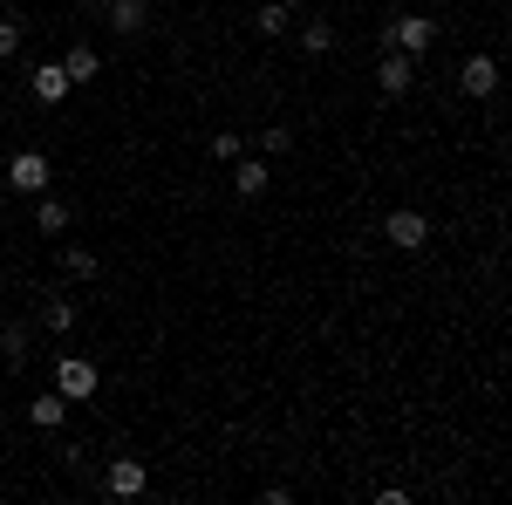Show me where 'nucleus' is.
<instances>
[{
  "instance_id": "9",
  "label": "nucleus",
  "mask_w": 512,
  "mask_h": 505,
  "mask_svg": "<svg viewBox=\"0 0 512 505\" xmlns=\"http://www.w3.org/2000/svg\"><path fill=\"white\" fill-rule=\"evenodd\" d=\"M267 185H274L267 157H246V151H239V157H233V192H239V198H260Z\"/></svg>"
},
{
  "instance_id": "13",
  "label": "nucleus",
  "mask_w": 512,
  "mask_h": 505,
  "mask_svg": "<svg viewBox=\"0 0 512 505\" xmlns=\"http://www.w3.org/2000/svg\"><path fill=\"white\" fill-rule=\"evenodd\" d=\"M28 342H35V328H28V321H0V362H7V369H21V362H28Z\"/></svg>"
},
{
  "instance_id": "4",
  "label": "nucleus",
  "mask_w": 512,
  "mask_h": 505,
  "mask_svg": "<svg viewBox=\"0 0 512 505\" xmlns=\"http://www.w3.org/2000/svg\"><path fill=\"white\" fill-rule=\"evenodd\" d=\"M144 485H151L144 458H110V471H103V492L110 499H144Z\"/></svg>"
},
{
  "instance_id": "11",
  "label": "nucleus",
  "mask_w": 512,
  "mask_h": 505,
  "mask_svg": "<svg viewBox=\"0 0 512 505\" xmlns=\"http://www.w3.org/2000/svg\"><path fill=\"white\" fill-rule=\"evenodd\" d=\"M28 424L35 430H62L69 424V396H62V389H41L35 403H28Z\"/></svg>"
},
{
  "instance_id": "21",
  "label": "nucleus",
  "mask_w": 512,
  "mask_h": 505,
  "mask_svg": "<svg viewBox=\"0 0 512 505\" xmlns=\"http://www.w3.org/2000/svg\"><path fill=\"white\" fill-rule=\"evenodd\" d=\"M239 151H246V137H239V130H212V157H226V164H233Z\"/></svg>"
},
{
  "instance_id": "10",
  "label": "nucleus",
  "mask_w": 512,
  "mask_h": 505,
  "mask_svg": "<svg viewBox=\"0 0 512 505\" xmlns=\"http://www.w3.org/2000/svg\"><path fill=\"white\" fill-rule=\"evenodd\" d=\"M96 7L110 14L117 35H144V28H151V7H144V0H96Z\"/></svg>"
},
{
  "instance_id": "2",
  "label": "nucleus",
  "mask_w": 512,
  "mask_h": 505,
  "mask_svg": "<svg viewBox=\"0 0 512 505\" xmlns=\"http://www.w3.org/2000/svg\"><path fill=\"white\" fill-rule=\"evenodd\" d=\"M383 239H390L396 253H417V246H424V239H431V219H424V212H417V205H396L390 219H383Z\"/></svg>"
},
{
  "instance_id": "14",
  "label": "nucleus",
  "mask_w": 512,
  "mask_h": 505,
  "mask_svg": "<svg viewBox=\"0 0 512 505\" xmlns=\"http://www.w3.org/2000/svg\"><path fill=\"white\" fill-rule=\"evenodd\" d=\"M35 233H48V239L69 233V205H62V198H48V192L35 198Z\"/></svg>"
},
{
  "instance_id": "6",
  "label": "nucleus",
  "mask_w": 512,
  "mask_h": 505,
  "mask_svg": "<svg viewBox=\"0 0 512 505\" xmlns=\"http://www.w3.org/2000/svg\"><path fill=\"white\" fill-rule=\"evenodd\" d=\"M458 89H465L472 103H485V96L499 89V55H465V62H458Z\"/></svg>"
},
{
  "instance_id": "22",
  "label": "nucleus",
  "mask_w": 512,
  "mask_h": 505,
  "mask_svg": "<svg viewBox=\"0 0 512 505\" xmlns=\"http://www.w3.org/2000/svg\"><path fill=\"white\" fill-rule=\"evenodd\" d=\"M280 7H287V14H301V7H308V0H280Z\"/></svg>"
},
{
  "instance_id": "18",
  "label": "nucleus",
  "mask_w": 512,
  "mask_h": 505,
  "mask_svg": "<svg viewBox=\"0 0 512 505\" xmlns=\"http://www.w3.org/2000/svg\"><path fill=\"white\" fill-rule=\"evenodd\" d=\"M301 48H308V55H335V28H328V21H308V28H301Z\"/></svg>"
},
{
  "instance_id": "23",
  "label": "nucleus",
  "mask_w": 512,
  "mask_h": 505,
  "mask_svg": "<svg viewBox=\"0 0 512 505\" xmlns=\"http://www.w3.org/2000/svg\"><path fill=\"white\" fill-rule=\"evenodd\" d=\"M0 301H7V273H0Z\"/></svg>"
},
{
  "instance_id": "8",
  "label": "nucleus",
  "mask_w": 512,
  "mask_h": 505,
  "mask_svg": "<svg viewBox=\"0 0 512 505\" xmlns=\"http://www.w3.org/2000/svg\"><path fill=\"white\" fill-rule=\"evenodd\" d=\"M28 89H35V103H41V110H55V103H69V89H76V82H69V69H62V62H35Z\"/></svg>"
},
{
  "instance_id": "3",
  "label": "nucleus",
  "mask_w": 512,
  "mask_h": 505,
  "mask_svg": "<svg viewBox=\"0 0 512 505\" xmlns=\"http://www.w3.org/2000/svg\"><path fill=\"white\" fill-rule=\"evenodd\" d=\"M48 178H55V171H48V157H41V151H14V157H7V185H14L21 198H41V192H48Z\"/></svg>"
},
{
  "instance_id": "12",
  "label": "nucleus",
  "mask_w": 512,
  "mask_h": 505,
  "mask_svg": "<svg viewBox=\"0 0 512 505\" xmlns=\"http://www.w3.org/2000/svg\"><path fill=\"white\" fill-rule=\"evenodd\" d=\"M55 62L69 69V82H76V89H89V82L103 76V55H96L89 41H76V48H69V55H55Z\"/></svg>"
},
{
  "instance_id": "16",
  "label": "nucleus",
  "mask_w": 512,
  "mask_h": 505,
  "mask_svg": "<svg viewBox=\"0 0 512 505\" xmlns=\"http://www.w3.org/2000/svg\"><path fill=\"white\" fill-rule=\"evenodd\" d=\"M294 151V130H287V123H267V130H260V157H287Z\"/></svg>"
},
{
  "instance_id": "1",
  "label": "nucleus",
  "mask_w": 512,
  "mask_h": 505,
  "mask_svg": "<svg viewBox=\"0 0 512 505\" xmlns=\"http://www.w3.org/2000/svg\"><path fill=\"white\" fill-rule=\"evenodd\" d=\"M55 389H62L69 403H89V396L103 389V376H96L89 355H55Z\"/></svg>"
},
{
  "instance_id": "17",
  "label": "nucleus",
  "mask_w": 512,
  "mask_h": 505,
  "mask_svg": "<svg viewBox=\"0 0 512 505\" xmlns=\"http://www.w3.org/2000/svg\"><path fill=\"white\" fill-rule=\"evenodd\" d=\"M62 267L76 273V280H96V267H103V260H96L89 246H62Z\"/></svg>"
},
{
  "instance_id": "5",
  "label": "nucleus",
  "mask_w": 512,
  "mask_h": 505,
  "mask_svg": "<svg viewBox=\"0 0 512 505\" xmlns=\"http://www.w3.org/2000/svg\"><path fill=\"white\" fill-rule=\"evenodd\" d=\"M410 82H417V55L383 48V62H376V89H383V96H410Z\"/></svg>"
},
{
  "instance_id": "20",
  "label": "nucleus",
  "mask_w": 512,
  "mask_h": 505,
  "mask_svg": "<svg viewBox=\"0 0 512 505\" xmlns=\"http://www.w3.org/2000/svg\"><path fill=\"white\" fill-rule=\"evenodd\" d=\"M41 321H48V335H69V328H76V301H48Z\"/></svg>"
},
{
  "instance_id": "24",
  "label": "nucleus",
  "mask_w": 512,
  "mask_h": 505,
  "mask_svg": "<svg viewBox=\"0 0 512 505\" xmlns=\"http://www.w3.org/2000/svg\"><path fill=\"white\" fill-rule=\"evenodd\" d=\"M89 7H96V0H89Z\"/></svg>"
},
{
  "instance_id": "15",
  "label": "nucleus",
  "mask_w": 512,
  "mask_h": 505,
  "mask_svg": "<svg viewBox=\"0 0 512 505\" xmlns=\"http://www.w3.org/2000/svg\"><path fill=\"white\" fill-rule=\"evenodd\" d=\"M253 28H260V35H287V28H294V14H287L280 0H260V7H253Z\"/></svg>"
},
{
  "instance_id": "7",
  "label": "nucleus",
  "mask_w": 512,
  "mask_h": 505,
  "mask_svg": "<svg viewBox=\"0 0 512 505\" xmlns=\"http://www.w3.org/2000/svg\"><path fill=\"white\" fill-rule=\"evenodd\" d=\"M431 41H437V21H424V14H403V21H390V48H403V55H431Z\"/></svg>"
},
{
  "instance_id": "19",
  "label": "nucleus",
  "mask_w": 512,
  "mask_h": 505,
  "mask_svg": "<svg viewBox=\"0 0 512 505\" xmlns=\"http://www.w3.org/2000/svg\"><path fill=\"white\" fill-rule=\"evenodd\" d=\"M21 35H28V21H21V14H0V62L21 55Z\"/></svg>"
}]
</instances>
